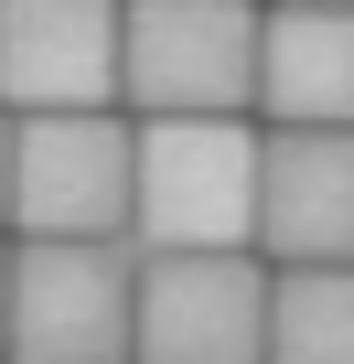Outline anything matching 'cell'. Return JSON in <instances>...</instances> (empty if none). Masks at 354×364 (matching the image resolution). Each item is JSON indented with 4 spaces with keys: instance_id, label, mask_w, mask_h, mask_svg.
Returning <instances> with one entry per match:
<instances>
[{
    "instance_id": "9c48e42d",
    "label": "cell",
    "mask_w": 354,
    "mask_h": 364,
    "mask_svg": "<svg viewBox=\"0 0 354 364\" xmlns=\"http://www.w3.org/2000/svg\"><path fill=\"white\" fill-rule=\"evenodd\" d=\"M269 364H354V268H279Z\"/></svg>"
},
{
    "instance_id": "8992f818",
    "label": "cell",
    "mask_w": 354,
    "mask_h": 364,
    "mask_svg": "<svg viewBox=\"0 0 354 364\" xmlns=\"http://www.w3.org/2000/svg\"><path fill=\"white\" fill-rule=\"evenodd\" d=\"M129 0H0V97L22 118H86L118 97Z\"/></svg>"
},
{
    "instance_id": "7c38bea8",
    "label": "cell",
    "mask_w": 354,
    "mask_h": 364,
    "mask_svg": "<svg viewBox=\"0 0 354 364\" xmlns=\"http://www.w3.org/2000/svg\"><path fill=\"white\" fill-rule=\"evenodd\" d=\"M279 11H354V0H279Z\"/></svg>"
},
{
    "instance_id": "8fae6325",
    "label": "cell",
    "mask_w": 354,
    "mask_h": 364,
    "mask_svg": "<svg viewBox=\"0 0 354 364\" xmlns=\"http://www.w3.org/2000/svg\"><path fill=\"white\" fill-rule=\"evenodd\" d=\"M0 353H11V247H0Z\"/></svg>"
},
{
    "instance_id": "30bf717a",
    "label": "cell",
    "mask_w": 354,
    "mask_h": 364,
    "mask_svg": "<svg viewBox=\"0 0 354 364\" xmlns=\"http://www.w3.org/2000/svg\"><path fill=\"white\" fill-rule=\"evenodd\" d=\"M11 129L22 118H0V225H11Z\"/></svg>"
},
{
    "instance_id": "6da1fadb",
    "label": "cell",
    "mask_w": 354,
    "mask_h": 364,
    "mask_svg": "<svg viewBox=\"0 0 354 364\" xmlns=\"http://www.w3.org/2000/svg\"><path fill=\"white\" fill-rule=\"evenodd\" d=\"M269 139L247 118H150L140 129V257H247L258 247Z\"/></svg>"
},
{
    "instance_id": "52a82bcc",
    "label": "cell",
    "mask_w": 354,
    "mask_h": 364,
    "mask_svg": "<svg viewBox=\"0 0 354 364\" xmlns=\"http://www.w3.org/2000/svg\"><path fill=\"white\" fill-rule=\"evenodd\" d=\"M258 247L269 268H354V129H269Z\"/></svg>"
},
{
    "instance_id": "5b68a950",
    "label": "cell",
    "mask_w": 354,
    "mask_h": 364,
    "mask_svg": "<svg viewBox=\"0 0 354 364\" xmlns=\"http://www.w3.org/2000/svg\"><path fill=\"white\" fill-rule=\"evenodd\" d=\"M269 257H140V364H269Z\"/></svg>"
},
{
    "instance_id": "3957f363",
    "label": "cell",
    "mask_w": 354,
    "mask_h": 364,
    "mask_svg": "<svg viewBox=\"0 0 354 364\" xmlns=\"http://www.w3.org/2000/svg\"><path fill=\"white\" fill-rule=\"evenodd\" d=\"M258 43L269 11L247 0H129V54H118V97L150 118H236L258 107Z\"/></svg>"
},
{
    "instance_id": "ba28073f",
    "label": "cell",
    "mask_w": 354,
    "mask_h": 364,
    "mask_svg": "<svg viewBox=\"0 0 354 364\" xmlns=\"http://www.w3.org/2000/svg\"><path fill=\"white\" fill-rule=\"evenodd\" d=\"M258 107L269 129H354V11H269Z\"/></svg>"
},
{
    "instance_id": "7a4b0ae2",
    "label": "cell",
    "mask_w": 354,
    "mask_h": 364,
    "mask_svg": "<svg viewBox=\"0 0 354 364\" xmlns=\"http://www.w3.org/2000/svg\"><path fill=\"white\" fill-rule=\"evenodd\" d=\"M11 225L22 247H129L140 225V129L118 107L11 129Z\"/></svg>"
},
{
    "instance_id": "277c9868",
    "label": "cell",
    "mask_w": 354,
    "mask_h": 364,
    "mask_svg": "<svg viewBox=\"0 0 354 364\" xmlns=\"http://www.w3.org/2000/svg\"><path fill=\"white\" fill-rule=\"evenodd\" d=\"M11 364H140V247H11Z\"/></svg>"
}]
</instances>
